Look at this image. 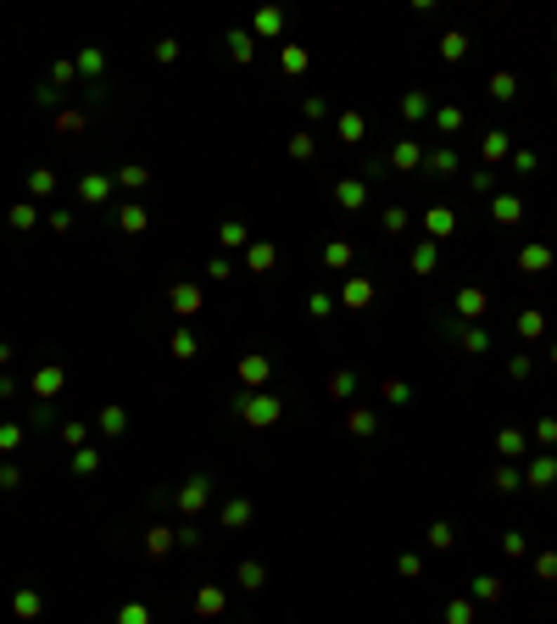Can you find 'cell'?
<instances>
[{"mask_svg": "<svg viewBox=\"0 0 557 624\" xmlns=\"http://www.w3.org/2000/svg\"><path fill=\"white\" fill-rule=\"evenodd\" d=\"M123 624H151V613H145V608H129V613H123Z\"/></svg>", "mask_w": 557, "mask_h": 624, "instance_id": "obj_1", "label": "cell"}]
</instances>
